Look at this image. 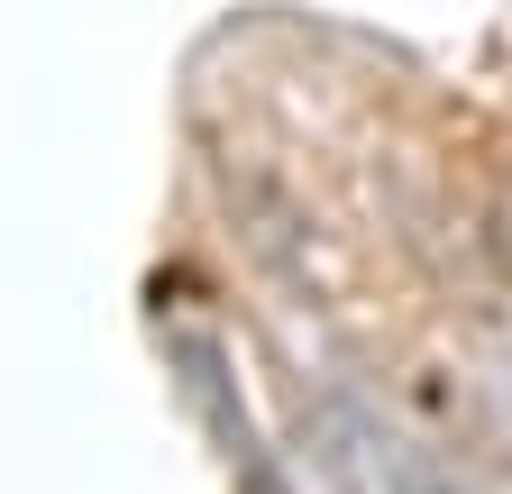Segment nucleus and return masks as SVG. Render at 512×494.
I'll return each mask as SVG.
<instances>
[{
  "mask_svg": "<svg viewBox=\"0 0 512 494\" xmlns=\"http://www.w3.org/2000/svg\"><path fill=\"white\" fill-rule=\"evenodd\" d=\"M302 458L320 467L330 494H476L439 449H421L403 421H384L357 394H311L302 403Z\"/></svg>",
  "mask_w": 512,
  "mask_h": 494,
  "instance_id": "nucleus-1",
  "label": "nucleus"
},
{
  "mask_svg": "<svg viewBox=\"0 0 512 494\" xmlns=\"http://www.w3.org/2000/svg\"><path fill=\"white\" fill-rule=\"evenodd\" d=\"M165 366H174L183 403L202 412V430L220 440V458L238 467V485H247V494H284V476H275V449L256 440L247 394H238V376H229V348H220L211 330H165Z\"/></svg>",
  "mask_w": 512,
  "mask_h": 494,
  "instance_id": "nucleus-2",
  "label": "nucleus"
},
{
  "mask_svg": "<svg viewBox=\"0 0 512 494\" xmlns=\"http://www.w3.org/2000/svg\"><path fill=\"white\" fill-rule=\"evenodd\" d=\"M476 247H485V266H494V284L512 293V183L476 211Z\"/></svg>",
  "mask_w": 512,
  "mask_h": 494,
  "instance_id": "nucleus-3",
  "label": "nucleus"
}]
</instances>
